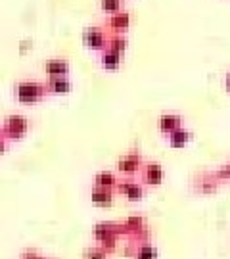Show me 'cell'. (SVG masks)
Returning a JSON list of instances; mask_svg holds the SVG:
<instances>
[{
	"label": "cell",
	"instance_id": "6da1fadb",
	"mask_svg": "<svg viewBox=\"0 0 230 259\" xmlns=\"http://www.w3.org/2000/svg\"><path fill=\"white\" fill-rule=\"evenodd\" d=\"M16 94L21 104H35L48 94V89L44 83L38 81H19L16 84Z\"/></svg>",
	"mask_w": 230,
	"mask_h": 259
},
{
	"label": "cell",
	"instance_id": "7a4b0ae2",
	"mask_svg": "<svg viewBox=\"0 0 230 259\" xmlns=\"http://www.w3.org/2000/svg\"><path fill=\"white\" fill-rule=\"evenodd\" d=\"M27 131H29V119L25 115H19V113H12L2 123V133H4L6 139H12V140L23 139Z\"/></svg>",
	"mask_w": 230,
	"mask_h": 259
},
{
	"label": "cell",
	"instance_id": "3957f363",
	"mask_svg": "<svg viewBox=\"0 0 230 259\" xmlns=\"http://www.w3.org/2000/svg\"><path fill=\"white\" fill-rule=\"evenodd\" d=\"M108 31L102 27H86L83 31V42L90 50H106L108 48Z\"/></svg>",
	"mask_w": 230,
	"mask_h": 259
},
{
	"label": "cell",
	"instance_id": "277c9868",
	"mask_svg": "<svg viewBox=\"0 0 230 259\" xmlns=\"http://www.w3.org/2000/svg\"><path fill=\"white\" fill-rule=\"evenodd\" d=\"M130 27V14L127 10H119L115 14H110L106 19V31L108 35H123Z\"/></svg>",
	"mask_w": 230,
	"mask_h": 259
},
{
	"label": "cell",
	"instance_id": "5b68a950",
	"mask_svg": "<svg viewBox=\"0 0 230 259\" xmlns=\"http://www.w3.org/2000/svg\"><path fill=\"white\" fill-rule=\"evenodd\" d=\"M142 165H144L142 163V156L138 152H129V154H125V156H121L117 159V169L123 175H132V173L140 171Z\"/></svg>",
	"mask_w": 230,
	"mask_h": 259
},
{
	"label": "cell",
	"instance_id": "8992f818",
	"mask_svg": "<svg viewBox=\"0 0 230 259\" xmlns=\"http://www.w3.org/2000/svg\"><path fill=\"white\" fill-rule=\"evenodd\" d=\"M140 177H142V181L146 185H159L163 181V169H161L159 163L150 161V163H144L140 167Z\"/></svg>",
	"mask_w": 230,
	"mask_h": 259
},
{
	"label": "cell",
	"instance_id": "52a82bcc",
	"mask_svg": "<svg viewBox=\"0 0 230 259\" xmlns=\"http://www.w3.org/2000/svg\"><path fill=\"white\" fill-rule=\"evenodd\" d=\"M44 71L48 73V77H67L69 64L64 58H52L44 64Z\"/></svg>",
	"mask_w": 230,
	"mask_h": 259
},
{
	"label": "cell",
	"instance_id": "ba28073f",
	"mask_svg": "<svg viewBox=\"0 0 230 259\" xmlns=\"http://www.w3.org/2000/svg\"><path fill=\"white\" fill-rule=\"evenodd\" d=\"M180 125H182V117L176 113H163L159 117V131L165 135H171L173 131L180 129Z\"/></svg>",
	"mask_w": 230,
	"mask_h": 259
},
{
	"label": "cell",
	"instance_id": "9c48e42d",
	"mask_svg": "<svg viewBox=\"0 0 230 259\" xmlns=\"http://www.w3.org/2000/svg\"><path fill=\"white\" fill-rule=\"evenodd\" d=\"M117 188H119L121 194H125L129 200H140L144 194V188H142V185H138L136 181H121V183H117Z\"/></svg>",
	"mask_w": 230,
	"mask_h": 259
},
{
	"label": "cell",
	"instance_id": "30bf717a",
	"mask_svg": "<svg viewBox=\"0 0 230 259\" xmlns=\"http://www.w3.org/2000/svg\"><path fill=\"white\" fill-rule=\"evenodd\" d=\"M46 89L52 94H67L71 91V81L67 77H48Z\"/></svg>",
	"mask_w": 230,
	"mask_h": 259
},
{
	"label": "cell",
	"instance_id": "8fae6325",
	"mask_svg": "<svg viewBox=\"0 0 230 259\" xmlns=\"http://www.w3.org/2000/svg\"><path fill=\"white\" fill-rule=\"evenodd\" d=\"M100 62H102V65H104L106 69L113 71V69H117V67L121 65V54L113 52V50H110V48H106V50H102Z\"/></svg>",
	"mask_w": 230,
	"mask_h": 259
},
{
	"label": "cell",
	"instance_id": "7c38bea8",
	"mask_svg": "<svg viewBox=\"0 0 230 259\" xmlns=\"http://www.w3.org/2000/svg\"><path fill=\"white\" fill-rule=\"evenodd\" d=\"M111 198H113V188H104V186H94L92 188V202L100 205L111 204Z\"/></svg>",
	"mask_w": 230,
	"mask_h": 259
},
{
	"label": "cell",
	"instance_id": "4fadbf2b",
	"mask_svg": "<svg viewBox=\"0 0 230 259\" xmlns=\"http://www.w3.org/2000/svg\"><path fill=\"white\" fill-rule=\"evenodd\" d=\"M117 177L113 175L111 171H100V173H96L94 177V186H104V188H113V186H117Z\"/></svg>",
	"mask_w": 230,
	"mask_h": 259
},
{
	"label": "cell",
	"instance_id": "5bb4252c",
	"mask_svg": "<svg viewBox=\"0 0 230 259\" xmlns=\"http://www.w3.org/2000/svg\"><path fill=\"white\" fill-rule=\"evenodd\" d=\"M190 131H186V129H176L173 131L171 135H169V142H171V146H175V148H180V146H184L188 140H190Z\"/></svg>",
	"mask_w": 230,
	"mask_h": 259
},
{
	"label": "cell",
	"instance_id": "9a60e30c",
	"mask_svg": "<svg viewBox=\"0 0 230 259\" xmlns=\"http://www.w3.org/2000/svg\"><path fill=\"white\" fill-rule=\"evenodd\" d=\"M127 45H129V42H127V38L123 37V35H110V37H108V48L121 56L127 50Z\"/></svg>",
	"mask_w": 230,
	"mask_h": 259
},
{
	"label": "cell",
	"instance_id": "2e32d148",
	"mask_svg": "<svg viewBox=\"0 0 230 259\" xmlns=\"http://www.w3.org/2000/svg\"><path fill=\"white\" fill-rule=\"evenodd\" d=\"M100 10L106 14H115L123 10V0H100Z\"/></svg>",
	"mask_w": 230,
	"mask_h": 259
},
{
	"label": "cell",
	"instance_id": "e0dca14e",
	"mask_svg": "<svg viewBox=\"0 0 230 259\" xmlns=\"http://www.w3.org/2000/svg\"><path fill=\"white\" fill-rule=\"evenodd\" d=\"M157 255V251L154 246H140L136 251V259H156Z\"/></svg>",
	"mask_w": 230,
	"mask_h": 259
},
{
	"label": "cell",
	"instance_id": "ac0fdd59",
	"mask_svg": "<svg viewBox=\"0 0 230 259\" xmlns=\"http://www.w3.org/2000/svg\"><path fill=\"white\" fill-rule=\"evenodd\" d=\"M84 259H106V250L100 246H92L84 251Z\"/></svg>",
	"mask_w": 230,
	"mask_h": 259
},
{
	"label": "cell",
	"instance_id": "d6986e66",
	"mask_svg": "<svg viewBox=\"0 0 230 259\" xmlns=\"http://www.w3.org/2000/svg\"><path fill=\"white\" fill-rule=\"evenodd\" d=\"M6 152V137H0V156Z\"/></svg>",
	"mask_w": 230,
	"mask_h": 259
},
{
	"label": "cell",
	"instance_id": "ffe728a7",
	"mask_svg": "<svg viewBox=\"0 0 230 259\" xmlns=\"http://www.w3.org/2000/svg\"><path fill=\"white\" fill-rule=\"evenodd\" d=\"M226 89H228V93H230V73L226 75Z\"/></svg>",
	"mask_w": 230,
	"mask_h": 259
},
{
	"label": "cell",
	"instance_id": "44dd1931",
	"mask_svg": "<svg viewBox=\"0 0 230 259\" xmlns=\"http://www.w3.org/2000/svg\"><path fill=\"white\" fill-rule=\"evenodd\" d=\"M0 137H4V133H2V129H0Z\"/></svg>",
	"mask_w": 230,
	"mask_h": 259
}]
</instances>
